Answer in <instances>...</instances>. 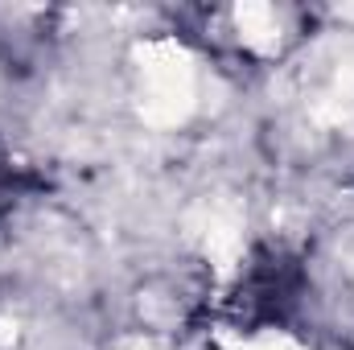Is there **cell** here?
<instances>
[{
    "label": "cell",
    "mask_w": 354,
    "mask_h": 350,
    "mask_svg": "<svg viewBox=\"0 0 354 350\" xmlns=\"http://www.w3.org/2000/svg\"><path fill=\"white\" fill-rule=\"evenodd\" d=\"M297 288H301L297 264L284 260V256H272L260 268H252L248 280L239 284V305L248 309L252 322H272L297 301Z\"/></svg>",
    "instance_id": "obj_1"
}]
</instances>
